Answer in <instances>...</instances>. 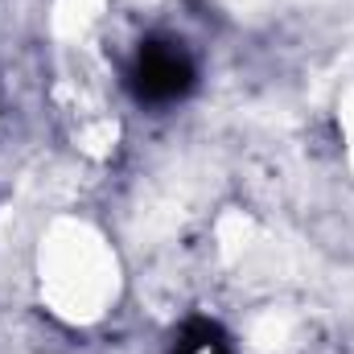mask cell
Listing matches in <instances>:
<instances>
[{"mask_svg": "<svg viewBox=\"0 0 354 354\" xmlns=\"http://www.w3.org/2000/svg\"><path fill=\"white\" fill-rule=\"evenodd\" d=\"M177 354H231V346L218 338L214 326H194V330L177 342Z\"/></svg>", "mask_w": 354, "mask_h": 354, "instance_id": "cell-2", "label": "cell"}, {"mask_svg": "<svg viewBox=\"0 0 354 354\" xmlns=\"http://www.w3.org/2000/svg\"><path fill=\"white\" fill-rule=\"evenodd\" d=\"M194 83V66L189 58L177 50L174 41H149L140 50V62H136V87L145 99H177L181 91Z\"/></svg>", "mask_w": 354, "mask_h": 354, "instance_id": "cell-1", "label": "cell"}]
</instances>
